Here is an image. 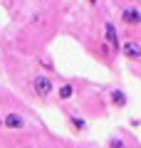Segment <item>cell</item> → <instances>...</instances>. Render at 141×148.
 I'll list each match as a JSON object with an SVG mask.
<instances>
[{
  "label": "cell",
  "mask_w": 141,
  "mask_h": 148,
  "mask_svg": "<svg viewBox=\"0 0 141 148\" xmlns=\"http://www.w3.org/2000/svg\"><path fill=\"white\" fill-rule=\"evenodd\" d=\"M32 91L45 99V96L55 94V84H52V79H50L47 74H35V77H32Z\"/></svg>",
  "instance_id": "6da1fadb"
},
{
  "label": "cell",
  "mask_w": 141,
  "mask_h": 148,
  "mask_svg": "<svg viewBox=\"0 0 141 148\" xmlns=\"http://www.w3.org/2000/svg\"><path fill=\"white\" fill-rule=\"evenodd\" d=\"M119 52L124 54L126 59H134V62H139V59H141V45L134 42V40H124V42H121V47H119Z\"/></svg>",
  "instance_id": "7a4b0ae2"
},
{
  "label": "cell",
  "mask_w": 141,
  "mask_h": 148,
  "mask_svg": "<svg viewBox=\"0 0 141 148\" xmlns=\"http://www.w3.org/2000/svg\"><path fill=\"white\" fill-rule=\"evenodd\" d=\"M121 20H124L126 25H131V27L141 25V8H134V5H126L124 10H121Z\"/></svg>",
  "instance_id": "3957f363"
},
{
  "label": "cell",
  "mask_w": 141,
  "mask_h": 148,
  "mask_svg": "<svg viewBox=\"0 0 141 148\" xmlns=\"http://www.w3.org/2000/svg\"><path fill=\"white\" fill-rule=\"evenodd\" d=\"M3 123H5V128H12V131H22V128L27 126L25 119L20 116V114H15V111H10V114H5V119H3Z\"/></svg>",
  "instance_id": "277c9868"
},
{
  "label": "cell",
  "mask_w": 141,
  "mask_h": 148,
  "mask_svg": "<svg viewBox=\"0 0 141 148\" xmlns=\"http://www.w3.org/2000/svg\"><path fill=\"white\" fill-rule=\"evenodd\" d=\"M104 40L111 45V49H119L121 42H119V32H116V27L111 25V22H104Z\"/></svg>",
  "instance_id": "5b68a950"
},
{
  "label": "cell",
  "mask_w": 141,
  "mask_h": 148,
  "mask_svg": "<svg viewBox=\"0 0 141 148\" xmlns=\"http://www.w3.org/2000/svg\"><path fill=\"white\" fill-rule=\"evenodd\" d=\"M55 91H57V99L59 101H69L74 96V86L72 84H62L59 89H55Z\"/></svg>",
  "instance_id": "8992f818"
},
{
  "label": "cell",
  "mask_w": 141,
  "mask_h": 148,
  "mask_svg": "<svg viewBox=\"0 0 141 148\" xmlns=\"http://www.w3.org/2000/svg\"><path fill=\"white\" fill-rule=\"evenodd\" d=\"M109 99H111V104H114V106H126V101H129V99H126V94H124L121 89H111Z\"/></svg>",
  "instance_id": "52a82bcc"
},
{
  "label": "cell",
  "mask_w": 141,
  "mask_h": 148,
  "mask_svg": "<svg viewBox=\"0 0 141 148\" xmlns=\"http://www.w3.org/2000/svg\"><path fill=\"white\" fill-rule=\"evenodd\" d=\"M69 126H72L74 131H79V133L87 131V121H84V119H79V116H74V114H69Z\"/></svg>",
  "instance_id": "ba28073f"
},
{
  "label": "cell",
  "mask_w": 141,
  "mask_h": 148,
  "mask_svg": "<svg viewBox=\"0 0 141 148\" xmlns=\"http://www.w3.org/2000/svg\"><path fill=\"white\" fill-rule=\"evenodd\" d=\"M109 148H126V143L124 141H121V138H109Z\"/></svg>",
  "instance_id": "9c48e42d"
},
{
  "label": "cell",
  "mask_w": 141,
  "mask_h": 148,
  "mask_svg": "<svg viewBox=\"0 0 141 148\" xmlns=\"http://www.w3.org/2000/svg\"><path fill=\"white\" fill-rule=\"evenodd\" d=\"M87 3H89V5H97V3H99V0H87Z\"/></svg>",
  "instance_id": "30bf717a"
}]
</instances>
